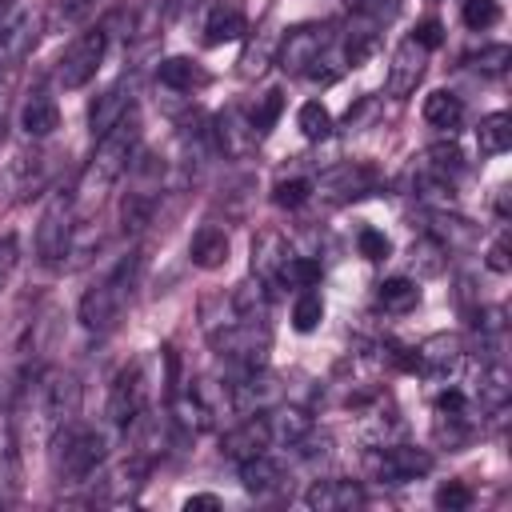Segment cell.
Returning <instances> with one entry per match:
<instances>
[{"label":"cell","mask_w":512,"mask_h":512,"mask_svg":"<svg viewBox=\"0 0 512 512\" xmlns=\"http://www.w3.org/2000/svg\"><path fill=\"white\" fill-rule=\"evenodd\" d=\"M80 408V384L72 372L64 368H48L40 372L28 388H24V400H20V424L44 440V436H56L64 424H72Z\"/></svg>","instance_id":"1"},{"label":"cell","mask_w":512,"mask_h":512,"mask_svg":"<svg viewBox=\"0 0 512 512\" xmlns=\"http://www.w3.org/2000/svg\"><path fill=\"white\" fill-rule=\"evenodd\" d=\"M136 144H140V124H136V112H128L108 136L96 140V152H92V160L80 172V184L72 192L76 208H88V204H100L104 200V192L128 172V164L136 156Z\"/></svg>","instance_id":"2"},{"label":"cell","mask_w":512,"mask_h":512,"mask_svg":"<svg viewBox=\"0 0 512 512\" xmlns=\"http://www.w3.org/2000/svg\"><path fill=\"white\" fill-rule=\"evenodd\" d=\"M136 276H140V256L132 252V256H124L96 288H88L84 292V300H80V324L88 328V332H96V336H104L116 320H120V312H124V304L132 300V288H136Z\"/></svg>","instance_id":"3"},{"label":"cell","mask_w":512,"mask_h":512,"mask_svg":"<svg viewBox=\"0 0 512 512\" xmlns=\"http://www.w3.org/2000/svg\"><path fill=\"white\" fill-rule=\"evenodd\" d=\"M60 432L64 436H60V452H56V472H60L64 484H80L104 464L108 440L96 428H68L64 424Z\"/></svg>","instance_id":"4"},{"label":"cell","mask_w":512,"mask_h":512,"mask_svg":"<svg viewBox=\"0 0 512 512\" xmlns=\"http://www.w3.org/2000/svg\"><path fill=\"white\" fill-rule=\"evenodd\" d=\"M72 220H76V200L72 192H52V200L40 212L36 224V252L44 264H60V256H68L72 248Z\"/></svg>","instance_id":"5"},{"label":"cell","mask_w":512,"mask_h":512,"mask_svg":"<svg viewBox=\"0 0 512 512\" xmlns=\"http://www.w3.org/2000/svg\"><path fill=\"white\" fill-rule=\"evenodd\" d=\"M104 48H108V32H104V28L80 32V36L64 48V56L56 60V80H60V88H84V84L96 76L100 60H104Z\"/></svg>","instance_id":"6"},{"label":"cell","mask_w":512,"mask_h":512,"mask_svg":"<svg viewBox=\"0 0 512 512\" xmlns=\"http://www.w3.org/2000/svg\"><path fill=\"white\" fill-rule=\"evenodd\" d=\"M368 472L384 484H408L432 472V452L412 448V444H384L368 452Z\"/></svg>","instance_id":"7"},{"label":"cell","mask_w":512,"mask_h":512,"mask_svg":"<svg viewBox=\"0 0 512 512\" xmlns=\"http://www.w3.org/2000/svg\"><path fill=\"white\" fill-rule=\"evenodd\" d=\"M144 404H148V376H144V364H128L116 372L112 380V392H108V420L116 428H132L140 416H144Z\"/></svg>","instance_id":"8"},{"label":"cell","mask_w":512,"mask_h":512,"mask_svg":"<svg viewBox=\"0 0 512 512\" xmlns=\"http://www.w3.org/2000/svg\"><path fill=\"white\" fill-rule=\"evenodd\" d=\"M332 44V28L328 24H300V28H288L284 40H280V52H276V64L284 72H308L312 64H320L324 48Z\"/></svg>","instance_id":"9"},{"label":"cell","mask_w":512,"mask_h":512,"mask_svg":"<svg viewBox=\"0 0 512 512\" xmlns=\"http://www.w3.org/2000/svg\"><path fill=\"white\" fill-rule=\"evenodd\" d=\"M272 448V424H268V412H248L228 436H224V456L228 460H252L260 452Z\"/></svg>","instance_id":"10"},{"label":"cell","mask_w":512,"mask_h":512,"mask_svg":"<svg viewBox=\"0 0 512 512\" xmlns=\"http://www.w3.org/2000/svg\"><path fill=\"white\" fill-rule=\"evenodd\" d=\"M424 48L408 36V40H400V48L392 52V64H388V96H396V100H404V96H412L416 92V84H420V76H424Z\"/></svg>","instance_id":"11"},{"label":"cell","mask_w":512,"mask_h":512,"mask_svg":"<svg viewBox=\"0 0 512 512\" xmlns=\"http://www.w3.org/2000/svg\"><path fill=\"white\" fill-rule=\"evenodd\" d=\"M36 40H40V16H32V12L12 16L0 28V68H16L20 60H28Z\"/></svg>","instance_id":"12"},{"label":"cell","mask_w":512,"mask_h":512,"mask_svg":"<svg viewBox=\"0 0 512 512\" xmlns=\"http://www.w3.org/2000/svg\"><path fill=\"white\" fill-rule=\"evenodd\" d=\"M372 184H376V172L368 168V164H336V168H328L320 180H316V188L328 196V200H352V196H364V192H372Z\"/></svg>","instance_id":"13"},{"label":"cell","mask_w":512,"mask_h":512,"mask_svg":"<svg viewBox=\"0 0 512 512\" xmlns=\"http://www.w3.org/2000/svg\"><path fill=\"white\" fill-rule=\"evenodd\" d=\"M128 112H132V92H128V84H112V88H104V92L88 104V128H92V140L108 136Z\"/></svg>","instance_id":"14"},{"label":"cell","mask_w":512,"mask_h":512,"mask_svg":"<svg viewBox=\"0 0 512 512\" xmlns=\"http://www.w3.org/2000/svg\"><path fill=\"white\" fill-rule=\"evenodd\" d=\"M216 140H220V152L224 156H248L260 136L252 128V116H244L240 108H224L216 116Z\"/></svg>","instance_id":"15"},{"label":"cell","mask_w":512,"mask_h":512,"mask_svg":"<svg viewBox=\"0 0 512 512\" xmlns=\"http://www.w3.org/2000/svg\"><path fill=\"white\" fill-rule=\"evenodd\" d=\"M288 256H292V252H288V244H284L280 232H260V236L252 240V272H256V280L280 284Z\"/></svg>","instance_id":"16"},{"label":"cell","mask_w":512,"mask_h":512,"mask_svg":"<svg viewBox=\"0 0 512 512\" xmlns=\"http://www.w3.org/2000/svg\"><path fill=\"white\" fill-rule=\"evenodd\" d=\"M304 504L316 508V512H344V508L364 504V492H360L356 480H316L304 492Z\"/></svg>","instance_id":"17"},{"label":"cell","mask_w":512,"mask_h":512,"mask_svg":"<svg viewBox=\"0 0 512 512\" xmlns=\"http://www.w3.org/2000/svg\"><path fill=\"white\" fill-rule=\"evenodd\" d=\"M276 400H280L276 380L264 376V372H256V368H248V376L240 384H232V404L240 412H268Z\"/></svg>","instance_id":"18"},{"label":"cell","mask_w":512,"mask_h":512,"mask_svg":"<svg viewBox=\"0 0 512 512\" xmlns=\"http://www.w3.org/2000/svg\"><path fill=\"white\" fill-rule=\"evenodd\" d=\"M228 248H232V244H228V232H224L220 224H204V228H196V236H192V244H188V256H192L196 268L216 272V268H224Z\"/></svg>","instance_id":"19"},{"label":"cell","mask_w":512,"mask_h":512,"mask_svg":"<svg viewBox=\"0 0 512 512\" xmlns=\"http://www.w3.org/2000/svg\"><path fill=\"white\" fill-rule=\"evenodd\" d=\"M20 128H24L32 140H44V136H52V132L60 128V108H56V100H52V96H44V92H32V96L24 100V112H20Z\"/></svg>","instance_id":"20"},{"label":"cell","mask_w":512,"mask_h":512,"mask_svg":"<svg viewBox=\"0 0 512 512\" xmlns=\"http://www.w3.org/2000/svg\"><path fill=\"white\" fill-rule=\"evenodd\" d=\"M240 480H244V488H248V492L268 496V492H276V488H280L284 468H280L268 452H260V456H252V460H240Z\"/></svg>","instance_id":"21"},{"label":"cell","mask_w":512,"mask_h":512,"mask_svg":"<svg viewBox=\"0 0 512 512\" xmlns=\"http://www.w3.org/2000/svg\"><path fill=\"white\" fill-rule=\"evenodd\" d=\"M424 120H428L432 128H440V132H452V128H460V120H464V100H460L456 92H448V88H436V92L424 100Z\"/></svg>","instance_id":"22"},{"label":"cell","mask_w":512,"mask_h":512,"mask_svg":"<svg viewBox=\"0 0 512 512\" xmlns=\"http://www.w3.org/2000/svg\"><path fill=\"white\" fill-rule=\"evenodd\" d=\"M156 76H160V84H164V88H172V92H192L196 84H204V80H208V76H204V68H200V64H192L188 56H168V60H160Z\"/></svg>","instance_id":"23"},{"label":"cell","mask_w":512,"mask_h":512,"mask_svg":"<svg viewBox=\"0 0 512 512\" xmlns=\"http://www.w3.org/2000/svg\"><path fill=\"white\" fill-rule=\"evenodd\" d=\"M476 144H480L484 156H504V152L512 148V116H508V112L484 116L480 128H476Z\"/></svg>","instance_id":"24"},{"label":"cell","mask_w":512,"mask_h":512,"mask_svg":"<svg viewBox=\"0 0 512 512\" xmlns=\"http://www.w3.org/2000/svg\"><path fill=\"white\" fill-rule=\"evenodd\" d=\"M456 360H460V340L448 336V332H436V336H428V340L416 348V364H420V368H432V372H444V368H452Z\"/></svg>","instance_id":"25"},{"label":"cell","mask_w":512,"mask_h":512,"mask_svg":"<svg viewBox=\"0 0 512 512\" xmlns=\"http://www.w3.org/2000/svg\"><path fill=\"white\" fill-rule=\"evenodd\" d=\"M236 36H244V12L232 8V4L212 8V12H208V24H204V40H208V44H228V40H236Z\"/></svg>","instance_id":"26"},{"label":"cell","mask_w":512,"mask_h":512,"mask_svg":"<svg viewBox=\"0 0 512 512\" xmlns=\"http://www.w3.org/2000/svg\"><path fill=\"white\" fill-rule=\"evenodd\" d=\"M376 300H380L388 312H408V308H416L420 288H416V280H408V276H392V280L380 284Z\"/></svg>","instance_id":"27"},{"label":"cell","mask_w":512,"mask_h":512,"mask_svg":"<svg viewBox=\"0 0 512 512\" xmlns=\"http://www.w3.org/2000/svg\"><path fill=\"white\" fill-rule=\"evenodd\" d=\"M376 20L372 16H364V24H356V28H348V36H344V56H348V64H364L368 60V52L376 48Z\"/></svg>","instance_id":"28"},{"label":"cell","mask_w":512,"mask_h":512,"mask_svg":"<svg viewBox=\"0 0 512 512\" xmlns=\"http://www.w3.org/2000/svg\"><path fill=\"white\" fill-rule=\"evenodd\" d=\"M92 4H96V0H52V4H48V28H52V32H64V28L80 24V20L92 12Z\"/></svg>","instance_id":"29"},{"label":"cell","mask_w":512,"mask_h":512,"mask_svg":"<svg viewBox=\"0 0 512 512\" xmlns=\"http://www.w3.org/2000/svg\"><path fill=\"white\" fill-rule=\"evenodd\" d=\"M296 124H300V132H304L308 140H324V136L332 132V116H328V108H324L320 100H308V104H300V112H296Z\"/></svg>","instance_id":"30"},{"label":"cell","mask_w":512,"mask_h":512,"mask_svg":"<svg viewBox=\"0 0 512 512\" xmlns=\"http://www.w3.org/2000/svg\"><path fill=\"white\" fill-rule=\"evenodd\" d=\"M320 320H324V300L316 292H300L296 304H292V328L296 332H312Z\"/></svg>","instance_id":"31"},{"label":"cell","mask_w":512,"mask_h":512,"mask_svg":"<svg viewBox=\"0 0 512 512\" xmlns=\"http://www.w3.org/2000/svg\"><path fill=\"white\" fill-rule=\"evenodd\" d=\"M20 460H16V452H8V456H0V508H8V504H16L20 500Z\"/></svg>","instance_id":"32"},{"label":"cell","mask_w":512,"mask_h":512,"mask_svg":"<svg viewBox=\"0 0 512 512\" xmlns=\"http://www.w3.org/2000/svg\"><path fill=\"white\" fill-rule=\"evenodd\" d=\"M476 72H484V76H500L508 64H512V48L508 44H492V48H480L472 60H468Z\"/></svg>","instance_id":"33"},{"label":"cell","mask_w":512,"mask_h":512,"mask_svg":"<svg viewBox=\"0 0 512 512\" xmlns=\"http://www.w3.org/2000/svg\"><path fill=\"white\" fill-rule=\"evenodd\" d=\"M280 112H284V96H280V92H264V100L252 108V128H256V136L272 132L276 120H280Z\"/></svg>","instance_id":"34"},{"label":"cell","mask_w":512,"mask_h":512,"mask_svg":"<svg viewBox=\"0 0 512 512\" xmlns=\"http://www.w3.org/2000/svg\"><path fill=\"white\" fill-rule=\"evenodd\" d=\"M320 280V264L312 256H288L284 264V280L280 284H296V288H312Z\"/></svg>","instance_id":"35"},{"label":"cell","mask_w":512,"mask_h":512,"mask_svg":"<svg viewBox=\"0 0 512 512\" xmlns=\"http://www.w3.org/2000/svg\"><path fill=\"white\" fill-rule=\"evenodd\" d=\"M500 20V4L496 0H464V24L472 32H484Z\"/></svg>","instance_id":"36"},{"label":"cell","mask_w":512,"mask_h":512,"mask_svg":"<svg viewBox=\"0 0 512 512\" xmlns=\"http://www.w3.org/2000/svg\"><path fill=\"white\" fill-rule=\"evenodd\" d=\"M436 508H444V512H464V508H472V488L460 484V480L440 484V488H436Z\"/></svg>","instance_id":"37"},{"label":"cell","mask_w":512,"mask_h":512,"mask_svg":"<svg viewBox=\"0 0 512 512\" xmlns=\"http://www.w3.org/2000/svg\"><path fill=\"white\" fill-rule=\"evenodd\" d=\"M312 196V184L308 180H280L276 188H272V204H280V208H300L304 200Z\"/></svg>","instance_id":"38"},{"label":"cell","mask_w":512,"mask_h":512,"mask_svg":"<svg viewBox=\"0 0 512 512\" xmlns=\"http://www.w3.org/2000/svg\"><path fill=\"white\" fill-rule=\"evenodd\" d=\"M356 248H360V256H364V260H384V256L392 252L388 236H384V232H376V228H360Z\"/></svg>","instance_id":"39"},{"label":"cell","mask_w":512,"mask_h":512,"mask_svg":"<svg viewBox=\"0 0 512 512\" xmlns=\"http://www.w3.org/2000/svg\"><path fill=\"white\" fill-rule=\"evenodd\" d=\"M512 244H508V232H500L492 244H488V252H484V264L492 268V272H508L512 268Z\"/></svg>","instance_id":"40"},{"label":"cell","mask_w":512,"mask_h":512,"mask_svg":"<svg viewBox=\"0 0 512 512\" xmlns=\"http://www.w3.org/2000/svg\"><path fill=\"white\" fill-rule=\"evenodd\" d=\"M412 40H416L424 52H432V48H440V44H444V28H440L436 20H420V24L412 28Z\"/></svg>","instance_id":"41"},{"label":"cell","mask_w":512,"mask_h":512,"mask_svg":"<svg viewBox=\"0 0 512 512\" xmlns=\"http://www.w3.org/2000/svg\"><path fill=\"white\" fill-rule=\"evenodd\" d=\"M436 412H440V416H464V412H468V396H464L460 388H444V392L436 396Z\"/></svg>","instance_id":"42"},{"label":"cell","mask_w":512,"mask_h":512,"mask_svg":"<svg viewBox=\"0 0 512 512\" xmlns=\"http://www.w3.org/2000/svg\"><path fill=\"white\" fill-rule=\"evenodd\" d=\"M16 268V236H0V292Z\"/></svg>","instance_id":"43"},{"label":"cell","mask_w":512,"mask_h":512,"mask_svg":"<svg viewBox=\"0 0 512 512\" xmlns=\"http://www.w3.org/2000/svg\"><path fill=\"white\" fill-rule=\"evenodd\" d=\"M212 508H220V496H212V492H200V496L184 500V512H212Z\"/></svg>","instance_id":"44"},{"label":"cell","mask_w":512,"mask_h":512,"mask_svg":"<svg viewBox=\"0 0 512 512\" xmlns=\"http://www.w3.org/2000/svg\"><path fill=\"white\" fill-rule=\"evenodd\" d=\"M8 4H12V0H0V16H4V12H8Z\"/></svg>","instance_id":"45"},{"label":"cell","mask_w":512,"mask_h":512,"mask_svg":"<svg viewBox=\"0 0 512 512\" xmlns=\"http://www.w3.org/2000/svg\"><path fill=\"white\" fill-rule=\"evenodd\" d=\"M0 124H4V96H0Z\"/></svg>","instance_id":"46"}]
</instances>
